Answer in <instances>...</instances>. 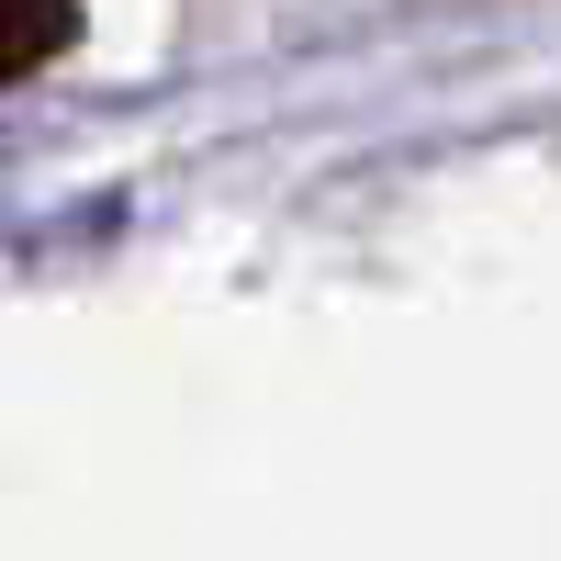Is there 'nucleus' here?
I'll return each mask as SVG.
<instances>
[{
  "mask_svg": "<svg viewBox=\"0 0 561 561\" xmlns=\"http://www.w3.org/2000/svg\"><path fill=\"white\" fill-rule=\"evenodd\" d=\"M68 34H79V0H0V90L68 57Z\"/></svg>",
  "mask_w": 561,
  "mask_h": 561,
  "instance_id": "obj_1",
  "label": "nucleus"
}]
</instances>
